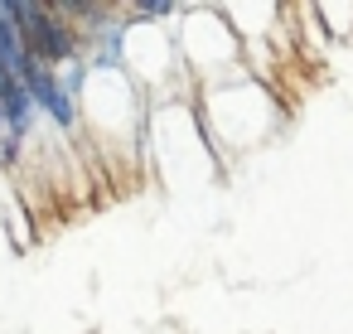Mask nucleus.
Wrapping results in <instances>:
<instances>
[{"mask_svg":"<svg viewBox=\"0 0 353 334\" xmlns=\"http://www.w3.org/2000/svg\"><path fill=\"white\" fill-rule=\"evenodd\" d=\"M194 121H199L203 141L213 146V155H237V150L261 146L276 131L281 107H276V92L266 83H256L252 73H237L228 83L199 88Z\"/></svg>","mask_w":353,"mask_h":334,"instance_id":"nucleus-1","label":"nucleus"},{"mask_svg":"<svg viewBox=\"0 0 353 334\" xmlns=\"http://www.w3.org/2000/svg\"><path fill=\"white\" fill-rule=\"evenodd\" d=\"M15 20H20L25 54L34 63L63 68V63L83 59V35L59 15V6H44V0H15Z\"/></svg>","mask_w":353,"mask_h":334,"instance_id":"nucleus-2","label":"nucleus"},{"mask_svg":"<svg viewBox=\"0 0 353 334\" xmlns=\"http://www.w3.org/2000/svg\"><path fill=\"white\" fill-rule=\"evenodd\" d=\"M20 83H25V92L34 97V112L49 117L59 131H78V126H83V121H78V97L59 83V68H44V63L30 59V68L20 73Z\"/></svg>","mask_w":353,"mask_h":334,"instance_id":"nucleus-3","label":"nucleus"}]
</instances>
